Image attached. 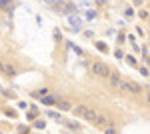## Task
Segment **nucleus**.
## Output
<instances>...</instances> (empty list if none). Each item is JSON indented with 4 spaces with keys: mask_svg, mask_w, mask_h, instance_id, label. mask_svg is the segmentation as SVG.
<instances>
[{
    "mask_svg": "<svg viewBox=\"0 0 150 134\" xmlns=\"http://www.w3.org/2000/svg\"><path fill=\"white\" fill-rule=\"evenodd\" d=\"M72 112L76 114V116H80V118H84L86 122H96L98 120V112L94 110L92 106H86V104H80V106H76V108H72Z\"/></svg>",
    "mask_w": 150,
    "mask_h": 134,
    "instance_id": "f257e3e1",
    "label": "nucleus"
},
{
    "mask_svg": "<svg viewBox=\"0 0 150 134\" xmlns=\"http://www.w3.org/2000/svg\"><path fill=\"white\" fill-rule=\"evenodd\" d=\"M96 2H98V4H100V6H102L104 2H106V0H96Z\"/></svg>",
    "mask_w": 150,
    "mask_h": 134,
    "instance_id": "ddd939ff",
    "label": "nucleus"
},
{
    "mask_svg": "<svg viewBox=\"0 0 150 134\" xmlns=\"http://www.w3.org/2000/svg\"><path fill=\"white\" fill-rule=\"evenodd\" d=\"M44 2H46V4H50V6H56L60 0H44Z\"/></svg>",
    "mask_w": 150,
    "mask_h": 134,
    "instance_id": "f8f14e48",
    "label": "nucleus"
},
{
    "mask_svg": "<svg viewBox=\"0 0 150 134\" xmlns=\"http://www.w3.org/2000/svg\"><path fill=\"white\" fill-rule=\"evenodd\" d=\"M104 132H106V134H116V130L112 128V126H106V128H104Z\"/></svg>",
    "mask_w": 150,
    "mask_h": 134,
    "instance_id": "9b49d317",
    "label": "nucleus"
},
{
    "mask_svg": "<svg viewBox=\"0 0 150 134\" xmlns=\"http://www.w3.org/2000/svg\"><path fill=\"white\" fill-rule=\"evenodd\" d=\"M92 74L100 76V78H108L110 76V70L104 62H92Z\"/></svg>",
    "mask_w": 150,
    "mask_h": 134,
    "instance_id": "f03ea898",
    "label": "nucleus"
},
{
    "mask_svg": "<svg viewBox=\"0 0 150 134\" xmlns=\"http://www.w3.org/2000/svg\"><path fill=\"white\" fill-rule=\"evenodd\" d=\"M108 82H110V86H112V88H122V86H124V78H122L118 72H110Z\"/></svg>",
    "mask_w": 150,
    "mask_h": 134,
    "instance_id": "7ed1b4c3",
    "label": "nucleus"
},
{
    "mask_svg": "<svg viewBox=\"0 0 150 134\" xmlns=\"http://www.w3.org/2000/svg\"><path fill=\"white\" fill-rule=\"evenodd\" d=\"M122 90H128V92H132V94H140V92H142V88H140L136 82H132V80H124Z\"/></svg>",
    "mask_w": 150,
    "mask_h": 134,
    "instance_id": "20e7f679",
    "label": "nucleus"
},
{
    "mask_svg": "<svg viewBox=\"0 0 150 134\" xmlns=\"http://www.w3.org/2000/svg\"><path fill=\"white\" fill-rule=\"evenodd\" d=\"M96 124H98V126H102V128H106V126H110L112 122H110L106 116H102V114H100V116H98V120H96Z\"/></svg>",
    "mask_w": 150,
    "mask_h": 134,
    "instance_id": "423d86ee",
    "label": "nucleus"
},
{
    "mask_svg": "<svg viewBox=\"0 0 150 134\" xmlns=\"http://www.w3.org/2000/svg\"><path fill=\"white\" fill-rule=\"evenodd\" d=\"M0 70H2V72H4V64H0Z\"/></svg>",
    "mask_w": 150,
    "mask_h": 134,
    "instance_id": "4468645a",
    "label": "nucleus"
},
{
    "mask_svg": "<svg viewBox=\"0 0 150 134\" xmlns=\"http://www.w3.org/2000/svg\"><path fill=\"white\" fill-rule=\"evenodd\" d=\"M4 72H6L8 76H12V74H14V68H12V66H8V64H4Z\"/></svg>",
    "mask_w": 150,
    "mask_h": 134,
    "instance_id": "1a4fd4ad",
    "label": "nucleus"
},
{
    "mask_svg": "<svg viewBox=\"0 0 150 134\" xmlns=\"http://www.w3.org/2000/svg\"><path fill=\"white\" fill-rule=\"evenodd\" d=\"M58 108L60 110H72V104L66 102V100H58Z\"/></svg>",
    "mask_w": 150,
    "mask_h": 134,
    "instance_id": "0eeeda50",
    "label": "nucleus"
},
{
    "mask_svg": "<svg viewBox=\"0 0 150 134\" xmlns=\"http://www.w3.org/2000/svg\"><path fill=\"white\" fill-rule=\"evenodd\" d=\"M48 118H54V120H58V122H64V120H62V118L58 116L56 112H48Z\"/></svg>",
    "mask_w": 150,
    "mask_h": 134,
    "instance_id": "6e6552de",
    "label": "nucleus"
},
{
    "mask_svg": "<svg viewBox=\"0 0 150 134\" xmlns=\"http://www.w3.org/2000/svg\"><path fill=\"white\" fill-rule=\"evenodd\" d=\"M54 8H56V10L66 12V14H70V12H74V6H72V4H68V2H62V0L58 2V4L54 6Z\"/></svg>",
    "mask_w": 150,
    "mask_h": 134,
    "instance_id": "39448f33",
    "label": "nucleus"
},
{
    "mask_svg": "<svg viewBox=\"0 0 150 134\" xmlns=\"http://www.w3.org/2000/svg\"><path fill=\"white\" fill-rule=\"evenodd\" d=\"M54 102H58V100L52 98V96H46V98H44V104H54Z\"/></svg>",
    "mask_w": 150,
    "mask_h": 134,
    "instance_id": "9d476101",
    "label": "nucleus"
}]
</instances>
